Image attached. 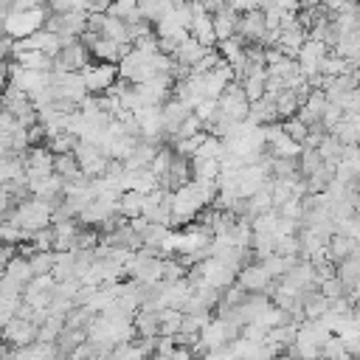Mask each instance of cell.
Wrapping results in <instances>:
<instances>
[{"instance_id": "obj_2", "label": "cell", "mask_w": 360, "mask_h": 360, "mask_svg": "<svg viewBox=\"0 0 360 360\" xmlns=\"http://www.w3.org/2000/svg\"><path fill=\"white\" fill-rule=\"evenodd\" d=\"M236 335H239V326H236V323H231V321H225V318H211V321L200 329L197 343H194L191 349H194V354H202V352H211V349H222V346H228Z\"/></svg>"}, {"instance_id": "obj_6", "label": "cell", "mask_w": 360, "mask_h": 360, "mask_svg": "<svg viewBox=\"0 0 360 360\" xmlns=\"http://www.w3.org/2000/svg\"><path fill=\"white\" fill-rule=\"evenodd\" d=\"M73 158H76L79 172H82L87 180L101 177L104 169H107V158H104V155L98 152V146H93V143H82V141H76V146H73Z\"/></svg>"}, {"instance_id": "obj_36", "label": "cell", "mask_w": 360, "mask_h": 360, "mask_svg": "<svg viewBox=\"0 0 360 360\" xmlns=\"http://www.w3.org/2000/svg\"><path fill=\"white\" fill-rule=\"evenodd\" d=\"M152 360H169V357H160V354H155V357H152Z\"/></svg>"}, {"instance_id": "obj_8", "label": "cell", "mask_w": 360, "mask_h": 360, "mask_svg": "<svg viewBox=\"0 0 360 360\" xmlns=\"http://www.w3.org/2000/svg\"><path fill=\"white\" fill-rule=\"evenodd\" d=\"M245 292H264V295H270V287H273V278L264 273V267L259 264V262H248V264H242L239 270H236V278H233Z\"/></svg>"}, {"instance_id": "obj_10", "label": "cell", "mask_w": 360, "mask_h": 360, "mask_svg": "<svg viewBox=\"0 0 360 360\" xmlns=\"http://www.w3.org/2000/svg\"><path fill=\"white\" fill-rule=\"evenodd\" d=\"M0 335H3V340H8L14 349H22V346H31V343L37 340V326H34L31 321L14 315V318L6 321V326L0 329Z\"/></svg>"}, {"instance_id": "obj_31", "label": "cell", "mask_w": 360, "mask_h": 360, "mask_svg": "<svg viewBox=\"0 0 360 360\" xmlns=\"http://www.w3.org/2000/svg\"><path fill=\"white\" fill-rule=\"evenodd\" d=\"M197 132H202V124L188 112L183 121H180V127H177V132L172 135V143L174 141H183V138H191V135H197Z\"/></svg>"}, {"instance_id": "obj_23", "label": "cell", "mask_w": 360, "mask_h": 360, "mask_svg": "<svg viewBox=\"0 0 360 360\" xmlns=\"http://www.w3.org/2000/svg\"><path fill=\"white\" fill-rule=\"evenodd\" d=\"M270 146V158H284V160H295L298 155H301V143L298 141H292L290 135H278L276 141H270L267 143Z\"/></svg>"}, {"instance_id": "obj_26", "label": "cell", "mask_w": 360, "mask_h": 360, "mask_svg": "<svg viewBox=\"0 0 360 360\" xmlns=\"http://www.w3.org/2000/svg\"><path fill=\"white\" fill-rule=\"evenodd\" d=\"M273 104H276V115H278V121L292 118V115L298 112V107H301V101H298V96H295L292 90H281V93L273 98Z\"/></svg>"}, {"instance_id": "obj_3", "label": "cell", "mask_w": 360, "mask_h": 360, "mask_svg": "<svg viewBox=\"0 0 360 360\" xmlns=\"http://www.w3.org/2000/svg\"><path fill=\"white\" fill-rule=\"evenodd\" d=\"M79 76H82V84H84L87 96H101L118 79V68L110 65V62H93V65H84L79 70Z\"/></svg>"}, {"instance_id": "obj_35", "label": "cell", "mask_w": 360, "mask_h": 360, "mask_svg": "<svg viewBox=\"0 0 360 360\" xmlns=\"http://www.w3.org/2000/svg\"><path fill=\"white\" fill-rule=\"evenodd\" d=\"M8 53H11V39L6 34H0V62H6Z\"/></svg>"}, {"instance_id": "obj_28", "label": "cell", "mask_w": 360, "mask_h": 360, "mask_svg": "<svg viewBox=\"0 0 360 360\" xmlns=\"http://www.w3.org/2000/svg\"><path fill=\"white\" fill-rule=\"evenodd\" d=\"M222 141L217 138V135H208L205 132V138H202V143L197 146V152L191 155V158H197V160H219L222 158Z\"/></svg>"}, {"instance_id": "obj_17", "label": "cell", "mask_w": 360, "mask_h": 360, "mask_svg": "<svg viewBox=\"0 0 360 360\" xmlns=\"http://www.w3.org/2000/svg\"><path fill=\"white\" fill-rule=\"evenodd\" d=\"M332 51H335V56L346 59L349 65H357V56H360V37H357V31H352V34H340V37L335 39Z\"/></svg>"}, {"instance_id": "obj_27", "label": "cell", "mask_w": 360, "mask_h": 360, "mask_svg": "<svg viewBox=\"0 0 360 360\" xmlns=\"http://www.w3.org/2000/svg\"><path fill=\"white\" fill-rule=\"evenodd\" d=\"M98 37H104V39H112V42H129L127 39V25L118 20V17H110V14H104V22H101V31H98ZM132 45V42H129Z\"/></svg>"}, {"instance_id": "obj_29", "label": "cell", "mask_w": 360, "mask_h": 360, "mask_svg": "<svg viewBox=\"0 0 360 360\" xmlns=\"http://www.w3.org/2000/svg\"><path fill=\"white\" fill-rule=\"evenodd\" d=\"M172 146H158V152H155V158L149 160V172L158 177V180H163L166 177V172H169V166H172Z\"/></svg>"}, {"instance_id": "obj_30", "label": "cell", "mask_w": 360, "mask_h": 360, "mask_svg": "<svg viewBox=\"0 0 360 360\" xmlns=\"http://www.w3.org/2000/svg\"><path fill=\"white\" fill-rule=\"evenodd\" d=\"M28 264H31V273L34 276H51V267H53V250H37L28 256Z\"/></svg>"}, {"instance_id": "obj_24", "label": "cell", "mask_w": 360, "mask_h": 360, "mask_svg": "<svg viewBox=\"0 0 360 360\" xmlns=\"http://www.w3.org/2000/svg\"><path fill=\"white\" fill-rule=\"evenodd\" d=\"M141 205H143V194H138V191H121L118 194V217L121 219L141 217Z\"/></svg>"}, {"instance_id": "obj_11", "label": "cell", "mask_w": 360, "mask_h": 360, "mask_svg": "<svg viewBox=\"0 0 360 360\" xmlns=\"http://www.w3.org/2000/svg\"><path fill=\"white\" fill-rule=\"evenodd\" d=\"M191 110L188 107H183L177 98H169V101H163L160 104V124H163V135H174L177 132V127H180V121L188 115Z\"/></svg>"}, {"instance_id": "obj_15", "label": "cell", "mask_w": 360, "mask_h": 360, "mask_svg": "<svg viewBox=\"0 0 360 360\" xmlns=\"http://www.w3.org/2000/svg\"><path fill=\"white\" fill-rule=\"evenodd\" d=\"M205 51H211V48H202L200 42H194L191 37L188 39H183L177 48H174V53H172V59H174V65H183V68H191V65H197L202 56H205Z\"/></svg>"}, {"instance_id": "obj_4", "label": "cell", "mask_w": 360, "mask_h": 360, "mask_svg": "<svg viewBox=\"0 0 360 360\" xmlns=\"http://www.w3.org/2000/svg\"><path fill=\"white\" fill-rule=\"evenodd\" d=\"M22 174L28 183L42 180L48 174H53V155L39 143V146H28L22 152Z\"/></svg>"}, {"instance_id": "obj_32", "label": "cell", "mask_w": 360, "mask_h": 360, "mask_svg": "<svg viewBox=\"0 0 360 360\" xmlns=\"http://www.w3.org/2000/svg\"><path fill=\"white\" fill-rule=\"evenodd\" d=\"M281 129H284V135H290V138L298 141V143H301V141L307 138V132H309V127H307L304 121H298L295 115H292V118H284V121H281Z\"/></svg>"}, {"instance_id": "obj_21", "label": "cell", "mask_w": 360, "mask_h": 360, "mask_svg": "<svg viewBox=\"0 0 360 360\" xmlns=\"http://www.w3.org/2000/svg\"><path fill=\"white\" fill-rule=\"evenodd\" d=\"M87 51H90V56H96L98 62H110V65H118V59H121V53H118V42H112V39H104V37H96V39L87 45Z\"/></svg>"}, {"instance_id": "obj_9", "label": "cell", "mask_w": 360, "mask_h": 360, "mask_svg": "<svg viewBox=\"0 0 360 360\" xmlns=\"http://www.w3.org/2000/svg\"><path fill=\"white\" fill-rule=\"evenodd\" d=\"M326 53H329V48H326L323 42H318V39H304V45H301L298 53H295L298 73H301L304 79L315 76V73H318V65H321V59H323Z\"/></svg>"}, {"instance_id": "obj_5", "label": "cell", "mask_w": 360, "mask_h": 360, "mask_svg": "<svg viewBox=\"0 0 360 360\" xmlns=\"http://www.w3.org/2000/svg\"><path fill=\"white\" fill-rule=\"evenodd\" d=\"M132 118L138 124V132H141V141H152L160 146V138H163V124H160V107H152V104H141L132 110Z\"/></svg>"}, {"instance_id": "obj_25", "label": "cell", "mask_w": 360, "mask_h": 360, "mask_svg": "<svg viewBox=\"0 0 360 360\" xmlns=\"http://www.w3.org/2000/svg\"><path fill=\"white\" fill-rule=\"evenodd\" d=\"M352 70H354V65H349L346 59H340V56H335V53H326V56L321 59V65H318V73L326 76V79L343 76V73H352Z\"/></svg>"}, {"instance_id": "obj_22", "label": "cell", "mask_w": 360, "mask_h": 360, "mask_svg": "<svg viewBox=\"0 0 360 360\" xmlns=\"http://www.w3.org/2000/svg\"><path fill=\"white\" fill-rule=\"evenodd\" d=\"M11 59H14V65H20V68L42 70V73H48V70H51V65H53V59H48V56H45V53H39V51H20V53H14Z\"/></svg>"}, {"instance_id": "obj_12", "label": "cell", "mask_w": 360, "mask_h": 360, "mask_svg": "<svg viewBox=\"0 0 360 360\" xmlns=\"http://www.w3.org/2000/svg\"><path fill=\"white\" fill-rule=\"evenodd\" d=\"M188 37L194 42H200L202 48H214L217 45V37H214V28H211V14H194L191 22H188Z\"/></svg>"}, {"instance_id": "obj_34", "label": "cell", "mask_w": 360, "mask_h": 360, "mask_svg": "<svg viewBox=\"0 0 360 360\" xmlns=\"http://www.w3.org/2000/svg\"><path fill=\"white\" fill-rule=\"evenodd\" d=\"M132 48L141 51V53H158V37H155V34L138 37V39H132Z\"/></svg>"}, {"instance_id": "obj_19", "label": "cell", "mask_w": 360, "mask_h": 360, "mask_svg": "<svg viewBox=\"0 0 360 360\" xmlns=\"http://www.w3.org/2000/svg\"><path fill=\"white\" fill-rule=\"evenodd\" d=\"M132 326H135V338H158V312L141 307L132 315Z\"/></svg>"}, {"instance_id": "obj_14", "label": "cell", "mask_w": 360, "mask_h": 360, "mask_svg": "<svg viewBox=\"0 0 360 360\" xmlns=\"http://www.w3.org/2000/svg\"><path fill=\"white\" fill-rule=\"evenodd\" d=\"M357 132H360V115L357 112H343V118L329 129V135H335L343 146L357 143Z\"/></svg>"}, {"instance_id": "obj_20", "label": "cell", "mask_w": 360, "mask_h": 360, "mask_svg": "<svg viewBox=\"0 0 360 360\" xmlns=\"http://www.w3.org/2000/svg\"><path fill=\"white\" fill-rule=\"evenodd\" d=\"M304 39H307V31H278V39H276V45L273 48H278V53L281 56H287V59H295V53H298V48L304 45Z\"/></svg>"}, {"instance_id": "obj_7", "label": "cell", "mask_w": 360, "mask_h": 360, "mask_svg": "<svg viewBox=\"0 0 360 360\" xmlns=\"http://www.w3.org/2000/svg\"><path fill=\"white\" fill-rule=\"evenodd\" d=\"M197 273H200V284H205V287H211V290H225L228 284H233V278H236V273L233 270H228L219 259H214V256H205L200 264H197Z\"/></svg>"}, {"instance_id": "obj_16", "label": "cell", "mask_w": 360, "mask_h": 360, "mask_svg": "<svg viewBox=\"0 0 360 360\" xmlns=\"http://www.w3.org/2000/svg\"><path fill=\"white\" fill-rule=\"evenodd\" d=\"M346 256H357V239L332 233L329 242H326V259H329L332 264H338V262L346 259Z\"/></svg>"}, {"instance_id": "obj_33", "label": "cell", "mask_w": 360, "mask_h": 360, "mask_svg": "<svg viewBox=\"0 0 360 360\" xmlns=\"http://www.w3.org/2000/svg\"><path fill=\"white\" fill-rule=\"evenodd\" d=\"M318 292H321L323 298H329V301H332V298H340V295H343L346 290H343V284H340V281H338L335 276H329V278L318 281Z\"/></svg>"}, {"instance_id": "obj_18", "label": "cell", "mask_w": 360, "mask_h": 360, "mask_svg": "<svg viewBox=\"0 0 360 360\" xmlns=\"http://www.w3.org/2000/svg\"><path fill=\"white\" fill-rule=\"evenodd\" d=\"M3 276L8 278V281H14V284H20V287H25L31 278H34V273H31V264H28V259L25 256H11L8 262H6V270H3Z\"/></svg>"}, {"instance_id": "obj_13", "label": "cell", "mask_w": 360, "mask_h": 360, "mask_svg": "<svg viewBox=\"0 0 360 360\" xmlns=\"http://www.w3.org/2000/svg\"><path fill=\"white\" fill-rule=\"evenodd\" d=\"M236 22H239V14H236V11H231L228 6H222L217 14H211V28H214L217 42H222V39L233 37V34H236Z\"/></svg>"}, {"instance_id": "obj_1", "label": "cell", "mask_w": 360, "mask_h": 360, "mask_svg": "<svg viewBox=\"0 0 360 360\" xmlns=\"http://www.w3.org/2000/svg\"><path fill=\"white\" fill-rule=\"evenodd\" d=\"M45 17H48V8L45 6H37V8H28V11H8L3 17L0 31L8 39H25V37L37 34L45 25Z\"/></svg>"}]
</instances>
